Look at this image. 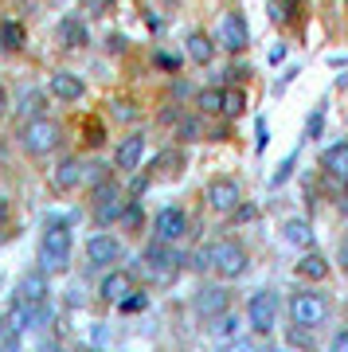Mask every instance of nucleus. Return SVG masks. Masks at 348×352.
Masks as SVG:
<instances>
[{"mask_svg": "<svg viewBox=\"0 0 348 352\" xmlns=\"http://www.w3.org/2000/svg\"><path fill=\"white\" fill-rule=\"evenodd\" d=\"M71 263V227L67 223H47L43 239H39V270L43 274H63Z\"/></svg>", "mask_w": 348, "mask_h": 352, "instance_id": "nucleus-1", "label": "nucleus"}, {"mask_svg": "<svg viewBox=\"0 0 348 352\" xmlns=\"http://www.w3.org/2000/svg\"><path fill=\"white\" fill-rule=\"evenodd\" d=\"M20 145H24L32 157H47V153H55L63 145V126L59 122H51V118H32L24 126V133H20Z\"/></svg>", "mask_w": 348, "mask_h": 352, "instance_id": "nucleus-2", "label": "nucleus"}, {"mask_svg": "<svg viewBox=\"0 0 348 352\" xmlns=\"http://www.w3.org/2000/svg\"><path fill=\"white\" fill-rule=\"evenodd\" d=\"M247 251L239 247L235 239H215L212 247H208V266H212L215 274L224 278V282H231V278H243L247 274Z\"/></svg>", "mask_w": 348, "mask_h": 352, "instance_id": "nucleus-3", "label": "nucleus"}, {"mask_svg": "<svg viewBox=\"0 0 348 352\" xmlns=\"http://www.w3.org/2000/svg\"><path fill=\"white\" fill-rule=\"evenodd\" d=\"M290 317H294V325H301V329L325 325V317H329V298L317 294V289H301V294H294V302H290Z\"/></svg>", "mask_w": 348, "mask_h": 352, "instance_id": "nucleus-4", "label": "nucleus"}, {"mask_svg": "<svg viewBox=\"0 0 348 352\" xmlns=\"http://www.w3.org/2000/svg\"><path fill=\"white\" fill-rule=\"evenodd\" d=\"M247 321H250V329H254L259 337L274 333V325H278V294H274V289H259V294H250Z\"/></svg>", "mask_w": 348, "mask_h": 352, "instance_id": "nucleus-5", "label": "nucleus"}, {"mask_svg": "<svg viewBox=\"0 0 348 352\" xmlns=\"http://www.w3.org/2000/svg\"><path fill=\"white\" fill-rule=\"evenodd\" d=\"M141 263H145V274H149L153 282H173L180 258H176V251L164 239H157V243H149V251L141 254Z\"/></svg>", "mask_w": 348, "mask_h": 352, "instance_id": "nucleus-6", "label": "nucleus"}, {"mask_svg": "<svg viewBox=\"0 0 348 352\" xmlns=\"http://www.w3.org/2000/svg\"><path fill=\"white\" fill-rule=\"evenodd\" d=\"M215 43L224 51H247L250 43V32H247V20L239 12H224V20H219V28H215Z\"/></svg>", "mask_w": 348, "mask_h": 352, "instance_id": "nucleus-7", "label": "nucleus"}, {"mask_svg": "<svg viewBox=\"0 0 348 352\" xmlns=\"http://www.w3.org/2000/svg\"><path fill=\"white\" fill-rule=\"evenodd\" d=\"M239 204H243V192H239L235 180H212V184H208V208H212V212L231 215Z\"/></svg>", "mask_w": 348, "mask_h": 352, "instance_id": "nucleus-8", "label": "nucleus"}, {"mask_svg": "<svg viewBox=\"0 0 348 352\" xmlns=\"http://www.w3.org/2000/svg\"><path fill=\"white\" fill-rule=\"evenodd\" d=\"M231 309V294H227V286H204L196 294V314L199 317H219V314H227Z\"/></svg>", "mask_w": 348, "mask_h": 352, "instance_id": "nucleus-9", "label": "nucleus"}, {"mask_svg": "<svg viewBox=\"0 0 348 352\" xmlns=\"http://www.w3.org/2000/svg\"><path fill=\"white\" fill-rule=\"evenodd\" d=\"M153 227H157V239L176 243V239H184V231H188V215L180 212V208H161V215L153 219Z\"/></svg>", "mask_w": 348, "mask_h": 352, "instance_id": "nucleus-10", "label": "nucleus"}, {"mask_svg": "<svg viewBox=\"0 0 348 352\" xmlns=\"http://www.w3.org/2000/svg\"><path fill=\"white\" fill-rule=\"evenodd\" d=\"M94 215H98V223H113L122 215V196H118L113 184H98L94 188Z\"/></svg>", "mask_w": 348, "mask_h": 352, "instance_id": "nucleus-11", "label": "nucleus"}, {"mask_svg": "<svg viewBox=\"0 0 348 352\" xmlns=\"http://www.w3.org/2000/svg\"><path fill=\"white\" fill-rule=\"evenodd\" d=\"M47 87H51V94H55L59 102H78L83 94H87V87H83V78H78L75 71H55Z\"/></svg>", "mask_w": 348, "mask_h": 352, "instance_id": "nucleus-12", "label": "nucleus"}, {"mask_svg": "<svg viewBox=\"0 0 348 352\" xmlns=\"http://www.w3.org/2000/svg\"><path fill=\"white\" fill-rule=\"evenodd\" d=\"M141 157H145V138H141V133H129V138L118 145V153H113V168L133 173L137 164H141Z\"/></svg>", "mask_w": 348, "mask_h": 352, "instance_id": "nucleus-13", "label": "nucleus"}, {"mask_svg": "<svg viewBox=\"0 0 348 352\" xmlns=\"http://www.w3.org/2000/svg\"><path fill=\"white\" fill-rule=\"evenodd\" d=\"M118 254H122V243L113 239V235H90L87 239V258L90 263H98V266L118 263Z\"/></svg>", "mask_w": 348, "mask_h": 352, "instance_id": "nucleus-14", "label": "nucleus"}, {"mask_svg": "<svg viewBox=\"0 0 348 352\" xmlns=\"http://www.w3.org/2000/svg\"><path fill=\"white\" fill-rule=\"evenodd\" d=\"M16 298L20 302H28V305H43L47 302V274L43 270H32V274H24L20 278V286H16Z\"/></svg>", "mask_w": 348, "mask_h": 352, "instance_id": "nucleus-15", "label": "nucleus"}, {"mask_svg": "<svg viewBox=\"0 0 348 352\" xmlns=\"http://www.w3.org/2000/svg\"><path fill=\"white\" fill-rule=\"evenodd\" d=\"M39 317H43V309H39V305H28V302H20V298H16L12 309H8V317H4V325L12 329V333H28Z\"/></svg>", "mask_w": 348, "mask_h": 352, "instance_id": "nucleus-16", "label": "nucleus"}, {"mask_svg": "<svg viewBox=\"0 0 348 352\" xmlns=\"http://www.w3.org/2000/svg\"><path fill=\"white\" fill-rule=\"evenodd\" d=\"M282 239H286L290 247H298V251H309L313 247V223L301 219V215H294V219L282 223Z\"/></svg>", "mask_w": 348, "mask_h": 352, "instance_id": "nucleus-17", "label": "nucleus"}, {"mask_svg": "<svg viewBox=\"0 0 348 352\" xmlns=\"http://www.w3.org/2000/svg\"><path fill=\"white\" fill-rule=\"evenodd\" d=\"M51 184L59 192L75 188V184H83V161H75V157H67V161L55 164V173H51Z\"/></svg>", "mask_w": 348, "mask_h": 352, "instance_id": "nucleus-18", "label": "nucleus"}, {"mask_svg": "<svg viewBox=\"0 0 348 352\" xmlns=\"http://www.w3.org/2000/svg\"><path fill=\"white\" fill-rule=\"evenodd\" d=\"M59 43L63 47H87V24H83L78 16L59 20Z\"/></svg>", "mask_w": 348, "mask_h": 352, "instance_id": "nucleus-19", "label": "nucleus"}, {"mask_svg": "<svg viewBox=\"0 0 348 352\" xmlns=\"http://www.w3.org/2000/svg\"><path fill=\"white\" fill-rule=\"evenodd\" d=\"M188 59L196 67H208L215 59V43L204 36V32H192V36H188Z\"/></svg>", "mask_w": 348, "mask_h": 352, "instance_id": "nucleus-20", "label": "nucleus"}, {"mask_svg": "<svg viewBox=\"0 0 348 352\" xmlns=\"http://www.w3.org/2000/svg\"><path fill=\"white\" fill-rule=\"evenodd\" d=\"M98 294L106 298V302H122L125 294H129V274H125V270H110V274L102 278Z\"/></svg>", "mask_w": 348, "mask_h": 352, "instance_id": "nucleus-21", "label": "nucleus"}, {"mask_svg": "<svg viewBox=\"0 0 348 352\" xmlns=\"http://www.w3.org/2000/svg\"><path fill=\"white\" fill-rule=\"evenodd\" d=\"M321 164H325V168H329L333 176L348 180V141H340V145H333V149H325Z\"/></svg>", "mask_w": 348, "mask_h": 352, "instance_id": "nucleus-22", "label": "nucleus"}, {"mask_svg": "<svg viewBox=\"0 0 348 352\" xmlns=\"http://www.w3.org/2000/svg\"><path fill=\"white\" fill-rule=\"evenodd\" d=\"M298 274H301V278H309V282H321V278L329 274V263H325V254L305 251V254H301V263H298Z\"/></svg>", "mask_w": 348, "mask_h": 352, "instance_id": "nucleus-23", "label": "nucleus"}, {"mask_svg": "<svg viewBox=\"0 0 348 352\" xmlns=\"http://www.w3.org/2000/svg\"><path fill=\"white\" fill-rule=\"evenodd\" d=\"M199 113H224V87H208L196 94Z\"/></svg>", "mask_w": 348, "mask_h": 352, "instance_id": "nucleus-24", "label": "nucleus"}, {"mask_svg": "<svg viewBox=\"0 0 348 352\" xmlns=\"http://www.w3.org/2000/svg\"><path fill=\"white\" fill-rule=\"evenodd\" d=\"M0 47L4 51H20L24 47V28L16 24V20H4V24H0Z\"/></svg>", "mask_w": 348, "mask_h": 352, "instance_id": "nucleus-25", "label": "nucleus"}, {"mask_svg": "<svg viewBox=\"0 0 348 352\" xmlns=\"http://www.w3.org/2000/svg\"><path fill=\"white\" fill-rule=\"evenodd\" d=\"M212 329H215V337H219V340H231V337H239V317L227 309V314L215 317V325H212Z\"/></svg>", "mask_w": 348, "mask_h": 352, "instance_id": "nucleus-26", "label": "nucleus"}, {"mask_svg": "<svg viewBox=\"0 0 348 352\" xmlns=\"http://www.w3.org/2000/svg\"><path fill=\"white\" fill-rule=\"evenodd\" d=\"M20 113H24L28 122L39 118V113H43V94H39V90H24V98H20Z\"/></svg>", "mask_w": 348, "mask_h": 352, "instance_id": "nucleus-27", "label": "nucleus"}, {"mask_svg": "<svg viewBox=\"0 0 348 352\" xmlns=\"http://www.w3.org/2000/svg\"><path fill=\"white\" fill-rule=\"evenodd\" d=\"M243 106H247V94H243V90H224V113L227 118L243 113Z\"/></svg>", "mask_w": 348, "mask_h": 352, "instance_id": "nucleus-28", "label": "nucleus"}, {"mask_svg": "<svg viewBox=\"0 0 348 352\" xmlns=\"http://www.w3.org/2000/svg\"><path fill=\"white\" fill-rule=\"evenodd\" d=\"M215 352H254V340H247V337H231V340H224Z\"/></svg>", "mask_w": 348, "mask_h": 352, "instance_id": "nucleus-29", "label": "nucleus"}, {"mask_svg": "<svg viewBox=\"0 0 348 352\" xmlns=\"http://www.w3.org/2000/svg\"><path fill=\"white\" fill-rule=\"evenodd\" d=\"M321 129H325V110L309 113V122H305V138H321Z\"/></svg>", "mask_w": 348, "mask_h": 352, "instance_id": "nucleus-30", "label": "nucleus"}, {"mask_svg": "<svg viewBox=\"0 0 348 352\" xmlns=\"http://www.w3.org/2000/svg\"><path fill=\"white\" fill-rule=\"evenodd\" d=\"M122 223L125 227H141V208H137V200L122 208Z\"/></svg>", "mask_w": 348, "mask_h": 352, "instance_id": "nucleus-31", "label": "nucleus"}, {"mask_svg": "<svg viewBox=\"0 0 348 352\" xmlns=\"http://www.w3.org/2000/svg\"><path fill=\"white\" fill-rule=\"evenodd\" d=\"M231 215H235V223H250V219H259V208L254 204H239Z\"/></svg>", "mask_w": 348, "mask_h": 352, "instance_id": "nucleus-32", "label": "nucleus"}, {"mask_svg": "<svg viewBox=\"0 0 348 352\" xmlns=\"http://www.w3.org/2000/svg\"><path fill=\"white\" fill-rule=\"evenodd\" d=\"M199 133H204V126H199V118H188L184 126H180V138H184V141H196Z\"/></svg>", "mask_w": 348, "mask_h": 352, "instance_id": "nucleus-33", "label": "nucleus"}, {"mask_svg": "<svg viewBox=\"0 0 348 352\" xmlns=\"http://www.w3.org/2000/svg\"><path fill=\"white\" fill-rule=\"evenodd\" d=\"M266 12H270L274 24H282V20L290 16V4H282V0H270V4H266Z\"/></svg>", "mask_w": 348, "mask_h": 352, "instance_id": "nucleus-34", "label": "nucleus"}, {"mask_svg": "<svg viewBox=\"0 0 348 352\" xmlns=\"http://www.w3.org/2000/svg\"><path fill=\"white\" fill-rule=\"evenodd\" d=\"M113 118H122V122H133V118H137V106H133V102H113Z\"/></svg>", "mask_w": 348, "mask_h": 352, "instance_id": "nucleus-35", "label": "nucleus"}, {"mask_svg": "<svg viewBox=\"0 0 348 352\" xmlns=\"http://www.w3.org/2000/svg\"><path fill=\"white\" fill-rule=\"evenodd\" d=\"M83 141H87V145H94V149H98L102 141H106V133H102L98 122H87V138H83Z\"/></svg>", "mask_w": 348, "mask_h": 352, "instance_id": "nucleus-36", "label": "nucleus"}, {"mask_svg": "<svg viewBox=\"0 0 348 352\" xmlns=\"http://www.w3.org/2000/svg\"><path fill=\"white\" fill-rule=\"evenodd\" d=\"M118 305H122V314H137V309H145V298H141V294H137V298H129V294H125Z\"/></svg>", "mask_w": 348, "mask_h": 352, "instance_id": "nucleus-37", "label": "nucleus"}, {"mask_svg": "<svg viewBox=\"0 0 348 352\" xmlns=\"http://www.w3.org/2000/svg\"><path fill=\"white\" fill-rule=\"evenodd\" d=\"M325 352H348V329H340V333L329 340V349H325Z\"/></svg>", "mask_w": 348, "mask_h": 352, "instance_id": "nucleus-38", "label": "nucleus"}, {"mask_svg": "<svg viewBox=\"0 0 348 352\" xmlns=\"http://www.w3.org/2000/svg\"><path fill=\"white\" fill-rule=\"evenodd\" d=\"M157 67H164V71H176V67H180V59H176V55H168V51H157Z\"/></svg>", "mask_w": 348, "mask_h": 352, "instance_id": "nucleus-39", "label": "nucleus"}, {"mask_svg": "<svg viewBox=\"0 0 348 352\" xmlns=\"http://www.w3.org/2000/svg\"><path fill=\"white\" fill-rule=\"evenodd\" d=\"M294 161H298V157H290V161H286V164H282V173L274 176V184H282V180H286V176H290V173H294Z\"/></svg>", "mask_w": 348, "mask_h": 352, "instance_id": "nucleus-40", "label": "nucleus"}, {"mask_svg": "<svg viewBox=\"0 0 348 352\" xmlns=\"http://www.w3.org/2000/svg\"><path fill=\"white\" fill-rule=\"evenodd\" d=\"M4 219H8V200L0 196V223H4Z\"/></svg>", "mask_w": 348, "mask_h": 352, "instance_id": "nucleus-41", "label": "nucleus"}, {"mask_svg": "<svg viewBox=\"0 0 348 352\" xmlns=\"http://www.w3.org/2000/svg\"><path fill=\"white\" fill-rule=\"evenodd\" d=\"M340 266H345V270H348V243H345V247H340Z\"/></svg>", "mask_w": 348, "mask_h": 352, "instance_id": "nucleus-42", "label": "nucleus"}, {"mask_svg": "<svg viewBox=\"0 0 348 352\" xmlns=\"http://www.w3.org/2000/svg\"><path fill=\"white\" fill-rule=\"evenodd\" d=\"M4 106H8V94H4V87H0V113H4Z\"/></svg>", "mask_w": 348, "mask_h": 352, "instance_id": "nucleus-43", "label": "nucleus"}, {"mask_svg": "<svg viewBox=\"0 0 348 352\" xmlns=\"http://www.w3.org/2000/svg\"><path fill=\"white\" fill-rule=\"evenodd\" d=\"M270 352H290V349H270Z\"/></svg>", "mask_w": 348, "mask_h": 352, "instance_id": "nucleus-44", "label": "nucleus"}, {"mask_svg": "<svg viewBox=\"0 0 348 352\" xmlns=\"http://www.w3.org/2000/svg\"><path fill=\"white\" fill-rule=\"evenodd\" d=\"M290 4H298V0H290Z\"/></svg>", "mask_w": 348, "mask_h": 352, "instance_id": "nucleus-45", "label": "nucleus"}, {"mask_svg": "<svg viewBox=\"0 0 348 352\" xmlns=\"http://www.w3.org/2000/svg\"><path fill=\"white\" fill-rule=\"evenodd\" d=\"M0 325H4V321H0Z\"/></svg>", "mask_w": 348, "mask_h": 352, "instance_id": "nucleus-46", "label": "nucleus"}, {"mask_svg": "<svg viewBox=\"0 0 348 352\" xmlns=\"http://www.w3.org/2000/svg\"><path fill=\"white\" fill-rule=\"evenodd\" d=\"M345 4H348V0H345Z\"/></svg>", "mask_w": 348, "mask_h": 352, "instance_id": "nucleus-47", "label": "nucleus"}]
</instances>
